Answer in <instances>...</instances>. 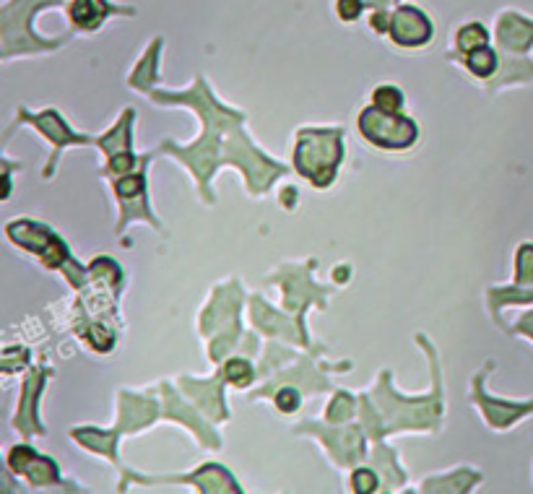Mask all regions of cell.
<instances>
[{
    "label": "cell",
    "instance_id": "277c9868",
    "mask_svg": "<svg viewBox=\"0 0 533 494\" xmlns=\"http://www.w3.org/2000/svg\"><path fill=\"white\" fill-rule=\"evenodd\" d=\"M466 63H468V68H471V73H476V76H481V78L492 76L494 68H497V58H494V52L489 50L487 45L479 47V50L468 52Z\"/></svg>",
    "mask_w": 533,
    "mask_h": 494
},
{
    "label": "cell",
    "instance_id": "6da1fadb",
    "mask_svg": "<svg viewBox=\"0 0 533 494\" xmlns=\"http://www.w3.org/2000/svg\"><path fill=\"white\" fill-rule=\"evenodd\" d=\"M359 128L372 143L385 146V149H406L416 138V125L411 120H403L398 115L380 110H367L359 120Z\"/></svg>",
    "mask_w": 533,
    "mask_h": 494
},
{
    "label": "cell",
    "instance_id": "9c48e42d",
    "mask_svg": "<svg viewBox=\"0 0 533 494\" xmlns=\"http://www.w3.org/2000/svg\"><path fill=\"white\" fill-rule=\"evenodd\" d=\"M338 16L344 21H354L359 19V13H362V0H338Z\"/></svg>",
    "mask_w": 533,
    "mask_h": 494
},
{
    "label": "cell",
    "instance_id": "8992f818",
    "mask_svg": "<svg viewBox=\"0 0 533 494\" xmlns=\"http://www.w3.org/2000/svg\"><path fill=\"white\" fill-rule=\"evenodd\" d=\"M487 45V32H484V26L481 24H468L463 26L461 32H458V47H461L463 52H471V50H479V47Z\"/></svg>",
    "mask_w": 533,
    "mask_h": 494
},
{
    "label": "cell",
    "instance_id": "8fae6325",
    "mask_svg": "<svg viewBox=\"0 0 533 494\" xmlns=\"http://www.w3.org/2000/svg\"><path fill=\"white\" fill-rule=\"evenodd\" d=\"M354 481H357L359 492H370V489H375V476H372L370 471H359V474L354 476Z\"/></svg>",
    "mask_w": 533,
    "mask_h": 494
},
{
    "label": "cell",
    "instance_id": "52a82bcc",
    "mask_svg": "<svg viewBox=\"0 0 533 494\" xmlns=\"http://www.w3.org/2000/svg\"><path fill=\"white\" fill-rule=\"evenodd\" d=\"M227 380H232L234 385H245L250 383V377H253V370H250V364L242 362V359H232L227 364V370H224Z\"/></svg>",
    "mask_w": 533,
    "mask_h": 494
},
{
    "label": "cell",
    "instance_id": "5b68a950",
    "mask_svg": "<svg viewBox=\"0 0 533 494\" xmlns=\"http://www.w3.org/2000/svg\"><path fill=\"white\" fill-rule=\"evenodd\" d=\"M372 102H375L377 110L390 112V115H398V110L403 107V97L396 86H380V89H375V94H372Z\"/></svg>",
    "mask_w": 533,
    "mask_h": 494
},
{
    "label": "cell",
    "instance_id": "3957f363",
    "mask_svg": "<svg viewBox=\"0 0 533 494\" xmlns=\"http://www.w3.org/2000/svg\"><path fill=\"white\" fill-rule=\"evenodd\" d=\"M71 21L81 29H97L102 19L110 13V3L107 0H76L71 8Z\"/></svg>",
    "mask_w": 533,
    "mask_h": 494
},
{
    "label": "cell",
    "instance_id": "7a4b0ae2",
    "mask_svg": "<svg viewBox=\"0 0 533 494\" xmlns=\"http://www.w3.org/2000/svg\"><path fill=\"white\" fill-rule=\"evenodd\" d=\"M390 34L398 45H424L432 37V26H429L427 16L416 8H401L393 16L390 24Z\"/></svg>",
    "mask_w": 533,
    "mask_h": 494
},
{
    "label": "cell",
    "instance_id": "ba28073f",
    "mask_svg": "<svg viewBox=\"0 0 533 494\" xmlns=\"http://www.w3.org/2000/svg\"><path fill=\"white\" fill-rule=\"evenodd\" d=\"M276 406H279L281 411H286V414H289V411H297L299 409V393L292 388H284L279 396H276Z\"/></svg>",
    "mask_w": 533,
    "mask_h": 494
},
{
    "label": "cell",
    "instance_id": "30bf717a",
    "mask_svg": "<svg viewBox=\"0 0 533 494\" xmlns=\"http://www.w3.org/2000/svg\"><path fill=\"white\" fill-rule=\"evenodd\" d=\"M143 190V177L136 175V177H125L120 185H117V193L123 195V198H133V195H138Z\"/></svg>",
    "mask_w": 533,
    "mask_h": 494
}]
</instances>
